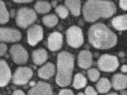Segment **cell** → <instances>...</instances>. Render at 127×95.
Segmentation results:
<instances>
[{"instance_id": "23", "label": "cell", "mask_w": 127, "mask_h": 95, "mask_svg": "<svg viewBox=\"0 0 127 95\" xmlns=\"http://www.w3.org/2000/svg\"><path fill=\"white\" fill-rule=\"evenodd\" d=\"M42 22L48 27L52 28L55 27L59 22L58 16L54 14H49L43 17Z\"/></svg>"}, {"instance_id": "24", "label": "cell", "mask_w": 127, "mask_h": 95, "mask_svg": "<svg viewBox=\"0 0 127 95\" xmlns=\"http://www.w3.org/2000/svg\"><path fill=\"white\" fill-rule=\"evenodd\" d=\"M9 15L4 2L0 0V24H3L9 21Z\"/></svg>"}, {"instance_id": "13", "label": "cell", "mask_w": 127, "mask_h": 95, "mask_svg": "<svg viewBox=\"0 0 127 95\" xmlns=\"http://www.w3.org/2000/svg\"><path fill=\"white\" fill-rule=\"evenodd\" d=\"M11 78V72L7 62L0 59V87L5 86Z\"/></svg>"}, {"instance_id": "20", "label": "cell", "mask_w": 127, "mask_h": 95, "mask_svg": "<svg viewBox=\"0 0 127 95\" xmlns=\"http://www.w3.org/2000/svg\"><path fill=\"white\" fill-rule=\"evenodd\" d=\"M111 83L107 78H101L96 84V89L101 94L108 92L111 89Z\"/></svg>"}, {"instance_id": "3", "label": "cell", "mask_w": 127, "mask_h": 95, "mask_svg": "<svg viewBox=\"0 0 127 95\" xmlns=\"http://www.w3.org/2000/svg\"><path fill=\"white\" fill-rule=\"evenodd\" d=\"M74 65V56L69 52L63 51L58 53L57 61L56 82L60 87L70 85Z\"/></svg>"}, {"instance_id": "9", "label": "cell", "mask_w": 127, "mask_h": 95, "mask_svg": "<svg viewBox=\"0 0 127 95\" xmlns=\"http://www.w3.org/2000/svg\"><path fill=\"white\" fill-rule=\"evenodd\" d=\"M22 37L21 32L10 27H0V42L14 43L19 41Z\"/></svg>"}, {"instance_id": "6", "label": "cell", "mask_w": 127, "mask_h": 95, "mask_svg": "<svg viewBox=\"0 0 127 95\" xmlns=\"http://www.w3.org/2000/svg\"><path fill=\"white\" fill-rule=\"evenodd\" d=\"M119 65L118 57L109 54L101 55L97 61L98 68L105 72H114L118 68Z\"/></svg>"}, {"instance_id": "7", "label": "cell", "mask_w": 127, "mask_h": 95, "mask_svg": "<svg viewBox=\"0 0 127 95\" xmlns=\"http://www.w3.org/2000/svg\"><path fill=\"white\" fill-rule=\"evenodd\" d=\"M33 72L31 68L27 66L18 67L14 71L12 80L16 85H23L28 83L33 76Z\"/></svg>"}, {"instance_id": "8", "label": "cell", "mask_w": 127, "mask_h": 95, "mask_svg": "<svg viewBox=\"0 0 127 95\" xmlns=\"http://www.w3.org/2000/svg\"><path fill=\"white\" fill-rule=\"evenodd\" d=\"M9 53L13 61L16 64H24L28 59L29 55L28 52L21 45H13L9 49Z\"/></svg>"}, {"instance_id": "17", "label": "cell", "mask_w": 127, "mask_h": 95, "mask_svg": "<svg viewBox=\"0 0 127 95\" xmlns=\"http://www.w3.org/2000/svg\"><path fill=\"white\" fill-rule=\"evenodd\" d=\"M32 57L33 61L35 64L40 65L46 61L48 57V55L45 49L40 48L33 51Z\"/></svg>"}, {"instance_id": "22", "label": "cell", "mask_w": 127, "mask_h": 95, "mask_svg": "<svg viewBox=\"0 0 127 95\" xmlns=\"http://www.w3.org/2000/svg\"><path fill=\"white\" fill-rule=\"evenodd\" d=\"M87 84L86 78L81 73H78L74 75L73 81V87L75 89L84 88Z\"/></svg>"}, {"instance_id": "32", "label": "cell", "mask_w": 127, "mask_h": 95, "mask_svg": "<svg viewBox=\"0 0 127 95\" xmlns=\"http://www.w3.org/2000/svg\"><path fill=\"white\" fill-rule=\"evenodd\" d=\"M33 0H13V2L17 3H29L32 2Z\"/></svg>"}, {"instance_id": "27", "label": "cell", "mask_w": 127, "mask_h": 95, "mask_svg": "<svg viewBox=\"0 0 127 95\" xmlns=\"http://www.w3.org/2000/svg\"><path fill=\"white\" fill-rule=\"evenodd\" d=\"M85 95H97V93L92 86H88L85 90Z\"/></svg>"}, {"instance_id": "2", "label": "cell", "mask_w": 127, "mask_h": 95, "mask_svg": "<svg viewBox=\"0 0 127 95\" xmlns=\"http://www.w3.org/2000/svg\"><path fill=\"white\" fill-rule=\"evenodd\" d=\"M116 11V5L112 1L88 0L82 7L83 17L88 22H94L100 18H110Z\"/></svg>"}, {"instance_id": "15", "label": "cell", "mask_w": 127, "mask_h": 95, "mask_svg": "<svg viewBox=\"0 0 127 95\" xmlns=\"http://www.w3.org/2000/svg\"><path fill=\"white\" fill-rule=\"evenodd\" d=\"M56 71L55 65L50 62H47L41 66L38 70V76L45 80H47L53 77Z\"/></svg>"}, {"instance_id": "14", "label": "cell", "mask_w": 127, "mask_h": 95, "mask_svg": "<svg viewBox=\"0 0 127 95\" xmlns=\"http://www.w3.org/2000/svg\"><path fill=\"white\" fill-rule=\"evenodd\" d=\"M77 62L80 68L84 69L89 68L93 63L92 54L88 50H81L78 54Z\"/></svg>"}, {"instance_id": "35", "label": "cell", "mask_w": 127, "mask_h": 95, "mask_svg": "<svg viewBox=\"0 0 127 95\" xmlns=\"http://www.w3.org/2000/svg\"><path fill=\"white\" fill-rule=\"evenodd\" d=\"M121 94L122 95H127V92L126 90H122L121 92H120Z\"/></svg>"}, {"instance_id": "18", "label": "cell", "mask_w": 127, "mask_h": 95, "mask_svg": "<svg viewBox=\"0 0 127 95\" xmlns=\"http://www.w3.org/2000/svg\"><path fill=\"white\" fill-rule=\"evenodd\" d=\"M127 15L122 14L114 17L112 20L113 27L117 30L124 31L127 28Z\"/></svg>"}, {"instance_id": "19", "label": "cell", "mask_w": 127, "mask_h": 95, "mask_svg": "<svg viewBox=\"0 0 127 95\" xmlns=\"http://www.w3.org/2000/svg\"><path fill=\"white\" fill-rule=\"evenodd\" d=\"M65 6L74 16H78L81 12V1L65 0Z\"/></svg>"}, {"instance_id": "33", "label": "cell", "mask_w": 127, "mask_h": 95, "mask_svg": "<svg viewBox=\"0 0 127 95\" xmlns=\"http://www.w3.org/2000/svg\"><path fill=\"white\" fill-rule=\"evenodd\" d=\"M121 71H122L123 73H126L127 71V65H126V64L123 65L121 67Z\"/></svg>"}, {"instance_id": "31", "label": "cell", "mask_w": 127, "mask_h": 95, "mask_svg": "<svg viewBox=\"0 0 127 95\" xmlns=\"http://www.w3.org/2000/svg\"><path fill=\"white\" fill-rule=\"evenodd\" d=\"M12 95H25V94L21 90H16L13 92Z\"/></svg>"}, {"instance_id": "29", "label": "cell", "mask_w": 127, "mask_h": 95, "mask_svg": "<svg viewBox=\"0 0 127 95\" xmlns=\"http://www.w3.org/2000/svg\"><path fill=\"white\" fill-rule=\"evenodd\" d=\"M7 48L6 45L2 42H0V56H3L6 52Z\"/></svg>"}, {"instance_id": "1", "label": "cell", "mask_w": 127, "mask_h": 95, "mask_svg": "<svg viewBox=\"0 0 127 95\" xmlns=\"http://www.w3.org/2000/svg\"><path fill=\"white\" fill-rule=\"evenodd\" d=\"M90 44L95 48L107 49L114 47L117 43V36L105 24L98 22L92 25L88 32Z\"/></svg>"}, {"instance_id": "11", "label": "cell", "mask_w": 127, "mask_h": 95, "mask_svg": "<svg viewBox=\"0 0 127 95\" xmlns=\"http://www.w3.org/2000/svg\"><path fill=\"white\" fill-rule=\"evenodd\" d=\"M53 89L50 84L38 81L28 92V95H53Z\"/></svg>"}, {"instance_id": "12", "label": "cell", "mask_w": 127, "mask_h": 95, "mask_svg": "<svg viewBox=\"0 0 127 95\" xmlns=\"http://www.w3.org/2000/svg\"><path fill=\"white\" fill-rule=\"evenodd\" d=\"M63 37L62 34L57 31L50 34L47 40V46L49 49L54 51L60 49L63 46Z\"/></svg>"}, {"instance_id": "30", "label": "cell", "mask_w": 127, "mask_h": 95, "mask_svg": "<svg viewBox=\"0 0 127 95\" xmlns=\"http://www.w3.org/2000/svg\"><path fill=\"white\" fill-rule=\"evenodd\" d=\"M120 7L124 10H127V0H121L119 1Z\"/></svg>"}, {"instance_id": "25", "label": "cell", "mask_w": 127, "mask_h": 95, "mask_svg": "<svg viewBox=\"0 0 127 95\" xmlns=\"http://www.w3.org/2000/svg\"><path fill=\"white\" fill-rule=\"evenodd\" d=\"M55 12L57 15L62 19L65 18L67 17L69 11L66 7L63 5H59L55 7Z\"/></svg>"}, {"instance_id": "21", "label": "cell", "mask_w": 127, "mask_h": 95, "mask_svg": "<svg viewBox=\"0 0 127 95\" xmlns=\"http://www.w3.org/2000/svg\"><path fill=\"white\" fill-rule=\"evenodd\" d=\"M35 11L40 14L48 13L51 9V4L47 1H37L34 5Z\"/></svg>"}, {"instance_id": "28", "label": "cell", "mask_w": 127, "mask_h": 95, "mask_svg": "<svg viewBox=\"0 0 127 95\" xmlns=\"http://www.w3.org/2000/svg\"><path fill=\"white\" fill-rule=\"evenodd\" d=\"M58 95H74V94L71 90L64 89L60 91Z\"/></svg>"}, {"instance_id": "34", "label": "cell", "mask_w": 127, "mask_h": 95, "mask_svg": "<svg viewBox=\"0 0 127 95\" xmlns=\"http://www.w3.org/2000/svg\"><path fill=\"white\" fill-rule=\"evenodd\" d=\"M57 4H58V1L55 0V1H52L51 2V6H52L53 7H55H55L57 6Z\"/></svg>"}, {"instance_id": "39", "label": "cell", "mask_w": 127, "mask_h": 95, "mask_svg": "<svg viewBox=\"0 0 127 95\" xmlns=\"http://www.w3.org/2000/svg\"></svg>"}, {"instance_id": "26", "label": "cell", "mask_w": 127, "mask_h": 95, "mask_svg": "<svg viewBox=\"0 0 127 95\" xmlns=\"http://www.w3.org/2000/svg\"><path fill=\"white\" fill-rule=\"evenodd\" d=\"M87 75L89 80L92 82L97 81L100 76V73L96 68H90L87 71Z\"/></svg>"}, {"instance_id": "36", "label": "cell", "mask_w": 127, "mask_h": 95, "mask_svg": "<svg viewBox=\"0 0 127 95\" xmlns=\"http://www.w3.org/2000/svg\"><path fill=\"white\" fill-rule=\"evenodd\" d=\"M119 56H120V57H123L125 56V55L124 52H123V51H120V52L119 53Z\"/></svg>"}, {"instance_id": "37", "label": "cell", "mask_w": 127, "mask_h": 95, "mask_svg": "<svg viewBox=\"0 0 127 95\" xmlns=\"http://www.w3.org/2000/svg\"><path fill=\"white\" fill-rule=\"evenodd\" d=\"M119 95L118 94H117V93H115V92H112V93H110L109 94H108L107 95Z\"/></svg>"}, {"instance_id": "4", "label": "cell", "mask_w": 127, "mask_h": 95, "mask_svg": "<svg viewBox=\"0 0 127 95\" xmlns=\"http://www.w3.org/2000/svg\"><path fill=\"white\" fill-rule=\"evenodd\" d=\"M37 18V14L33 9L28 7H22L17 11L16 23L18 27L25 29L32 25Z\"/></svg>"}, {"instance_id": "38", "label": "cell", "mask_w": 127, "mask_h": 95, "mask_svg": "<svg viewBox=\"0 0 127 95\" xmlns=\"http://www.w3.org/2000/svg\"><path fill=\"white\" fill-rule=\"evenodd\" d=\"M76 95H85V94H83V93H82V92H79V93H78Z\"/></svg>"}, {"instance_id": "5", "label": "cell", "mask_w": 127, "mask_h": 95, "mask_svg": "<svg viewBox=\"0 0 127 95\" xmlns=\"http://www.w3.org/2000/svg\"><path fill=\"white\" fill-rule=\"evenodd\" d=\"M66 39L68 45L73 48H78L84 42V36L81 29L77 26H72L66 31Z\"/></svg>"}, {"instance_id": "10", "label": "cell", "mask_w": 127, "mask_h": 95, "mask_svg": "<svg viewBox=\"0 0 127 95\" xmlns=\"http://www.w3.org/2000/svg\"><path fill=\"white\" fill-rule=\"evenodd\" d=\"M43 34L41 25L34 24L30 26L27 30V40L29 45L31 46L36 45L43 39Z\"/></svg>"}, {"instance_id": "16", "label": "cell", "mask_w": 127, "mask_h": 95, "mask_svg": "<svg viewBox=\"0 0 127 95\" xmlns=\"http://www.w3.org/2000/svg\"><path fill=\"white\" fill-rule=\"evenodd\" d=\"M127 77L121 73L114 74L112 78L111 85L116 90H122L127 87Z\"/></svg>"}]
</instances>
